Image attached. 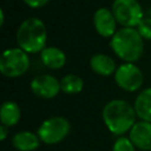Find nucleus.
<instances>
[{"label":"nucleus","mask_w":151,"mask_h":151,"mask_svg":"<svg viewBox=\"0 0 151 151\" xmlns=\"http://www.w3.org/2000/svg\"><path fill=\"white\" fill-rule=\"evenodd\" d=\"M134 145L127 137H118L112 146V151H134Z\"/></svg>","instance_id":"f3484780"},{"label":"nucleus","mask_w":151,"mask_h":151,"mask_svg":"<svg viewBox=\"0 0 151 151\" xmlns=\"http://www.w3.org/2000/svg\"><path fill=\"white\" fill-rule=\"evenodd\" d=\"M137 31L143 39L151 40V18H143L137 26Z\"/></svg>","instance_id":"a211bd4d"},{"label":"nucleus","mask_w":151,"mask_h":151,"mask_svg":"<svg viewBox=\"0 0 151 151\" xmlns=\"http://www.w3.org/2000/svg\"><path fill=\"white\" fill-rule=\"evenodd\" d=\"M21 111L19 105L15 101L7 100L1 105L0 109V120L1 125H5L7 127L15 125L20 120Z\"/></svg>","instance_id":"2eb2a0df"},{"label":"nucleus","mask_w":151,"mask_h":151,"mask_svg":"<svg viewBox=\"0 0 151 151\" xmlns=\"http://www.w3.org/2000/svg\"><path fill=\"white\" fill-rule=\"evenodd\" d=\"M130 140L134 147L150 151L151 150V123L150 122H137L130 130Z\"/></svg>","instance_id":"9d476101"},{"label":"nucleus","mask_w":151,"mask_h":151,"mask_svg":"<svg viewBox=\"0 0 151 151\" xmlns=\"http://www.w3.org/2000/svg\"><path fill=\"white\" fill-rule=\"evenodd\" d=\"M7 133H8L7 126L1 125V126H0V139H1V140H5L6 137H7Z\"/></svg>","instance_id":"aec40b11"},{"label":"nucleus","mask_w":151,"mask_h":151,"mask_svg":"<svg viewBox=\"0 0 151 151\" xmlns=\"http://www.w3.org/2000/svg\"><path fill=\"white\" fill-rule=\"evenodd\" d=\"M47 29L42 20L38 18L25 19L17 31V42L27 53L41 52L46 47Z\"/></svg>","instance_id":"f03ea898"},{"label":"nucleus","mask_w":151,"mask_h":151,"mask_svg":"<svg viewBox=\"0 0 151 151\" xmlns=\"http://www.w3.org/2000/svg\"><path fill=\"white\" fill-rule=\"evenodd\" d=\"M114 80L123 90L133 92L142 86L144 77L138 66L132 63H125L117 67L114 72Z\"/></svg>","instance_id":"0eeeda50"},{"label":"nucleus","mask_w":151,"mask_h":151,"mask_svg":"<svg viewBox=\"0 0 151 151\" xmlns=\"http://www.w3.org/2000/svg\"><path fill=\"white\" fill-rule=\"evenodd\" d=\"M29 67L27 52L20 47L8 48L0 57V71L4 76L15 78L22 76Z\"/></svg>","instance_id":"20e7f679"},{"label":"nucleus","mask_w":151,"mask_h":151,"mask_svg":"<svg viewBox=\"0 0 151 151\" xmlns=\"http://www.w3.org/2000/svg\"><path fill=\"white\" fill-rule=\"evenodd\" d=\"M32 92L40 98L51 99L54 98L60 88V81L52 74H40L32 79L31 81Z\"/></svg>","instance_id":"6e6552de"},{"label":"nucleus","mask_w":151,"mask_h":151,"mask_svg":"<svg viewBox=\"0 0 151 151\" xmlns=\"http://www.w3.org/2000/svg\"><path fill=\"white\" fill-rule=\"evenodd\" d=\"M110 45L112 51L120 59L126 63H133L142 55L144 42L137 28L124 27L118 29L113 37H111Z\"/></svg>","instance_id":"7ed1b4c3"},{"label":"nucleus","mask_w":151,"mask_h":151,"mask_svg":"<svg viewBox=\"0 0 151 151\" xmlns=\"http://www.w3.org/2000/svg\"><path fill=\"white\" fill-rule=\"evenodd\" d=\"M70 122L64 117H51L41 123L38 129V137L40 142L53 145L63 142L70 133Z\"/></svg>","instance_id":"39448f33"},{"label":"nucleus","mask_w":151,"mask_h":151,"mask_svg":"<svg viewBox=\"0 0 151 151\" xmlns=\"http://www.w3.org/2000/svg\"><path fill=\"white\" fill-rule=\"evenodd\" d=\"M83 87H84V80L81 79V77L73 73L66 74L60 80V88L63 92L67 94L79 93L83 90Z\"/></svg>","instance_id":"dca6fc26"},{"label":"nucleus","mask_w":151,"mask_h":151,"mask_svg":"<svg viewBox=\"0 0 151 151\" xmlns=\"http://www.w3.org/2000/svg\"><path fill=\"white\" fill-rule=\"evenodd\" d=\"M41 60L48 68H61L66 64V54L63 50L55 46H47L40 53Z\"/></svg>","instance_id":"f8f14e48"},{"label":"nucleus","mask_w":151,"mask_h":151,"mask_svg":"<svg viewBox=\"0 0 151 151\" xmlns=\"http://www.w3.org/2000/svg\"><path fill=\"white\" fill-rule=\"evenodd\" d=\"M24 1L31 7H41L48 2V0H24Z\"/></svg>","instance_id":"6ab92c4d"},{"label":"nucleus","mask_w":151,"mask_h":151,"mask_svg":"<svg viewBox=\"0 0 151 151\" xmlns=\"http://www.w3.org/2000/svg\"><path fill=\"white\" fill-rule=\"evenodd\" d=\"M101 114L106 127L116 136H123L136 124L134 107L123 99H113L106 103Z\"/></svg>","instance_id":"f257e3e1"},{"label":"nucleus","mask_w":151,"mask_h":151,"mask_svg":"<svg viewBox=\"0 0 151 151\" xmlns=\"http://www.w3.org/2000/svg\"><path fill=\"white\" fill-rule=\"evenodd\" d=\"M4 20H5V14H4V11L0 9V25L2 26L4 25Z\"/></svg>","instance_id":"412c9836"},{"label":"nucleus","mask_w":151,"mask_h":151,"mask_svg":"<svg viewBox=\"0 0 151 151\" xmlns=\"http://www.w3.org/2000/svg\"><path fill=\"white\" fill-rule=\"evenodd\" d=\"M90 67L92 71L100 76H111L117 70L114 60L104 53L93 54L90 59Z\"/></svg>","instance_id":"ddd939ff"},{"label":"nucleus","mask_w":151,"mask_h":151,"mask_svg":"<svg viewBox=\"0 0 151 151\" xmlns=\"http://www.w3.org/2000/svg\"><path fill=\"white\" fill-rule=\"evenodd\" d=\"M133 107L137 117L144 122L151 123V87L143 90L137 96Z\"/></svg>","instance_id":"4468645a"},{"label":"nucleus","mask_w":151,"mask_h":151,"mask_svg":"<svg viewBox=\"0 0 151 151\" xmlns=\"http://www.w3.org/2000/svg\"><path fill=\"white\" fill-rule=\"evenodd\" d=\"M12 145L18 151H34L40 145L38 134L29 131H21L13 136Z\"/></svg>","instance_id":"9b49d317"},{"label":"nucleus","mask_w":151,"mask_h":151,"mask_svg":"<svg viewBox=\"0 0 151 151\" xmlns=\"http://www.w3.org/2000/svg\"><path fill=\"white\" fill-rule=\"evenodd\" d=\"M93 24H94L96 31L101 37H105V38L113 37V34L117 32L116 31L117 20L112 11L106 7H100L94 12Z\"/></svg>","instance_id":"1a4fd4ad"},{"label":"nucleus","mask_w":151,"mask_h":151,"mask_svg":"<svg viewBox=\"0 0 151 151\" xmlns=\"http://www.w3.org/2000/svg\"><path fill=\"white\" fill-rule=\"evenodd\" d=\"M111 11L117 22L124 27H137L144 18L143 8L137 0H114Z\"/></svg>","instance_id":"423d86ee"}]
</instances>
